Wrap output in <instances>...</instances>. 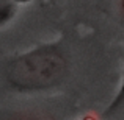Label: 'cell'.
<instances>
[{"mask_svg":"<svg viewBox=\"0 0 124 120\" xmlns=\"http://www.w3.org/2000/svg\"><path fill=\"white\" fill-rule=\"evenodd\" d=\"M69 70L64 48L44 44L16 55L5 66V81L17 92H42L60 86Z\"/></svg>","mask_w":124,"mask_h":120,"instance_id":"1","label":"cell"},{"mask_svg":"<svg viewBox=\"0 0 124 120\" xmlns=\"http://www.w3.org/2000/svg\"><path fill=\"white\" fill-rule=\"evenodd\" d=\"M123 106H124V72H123V80H121V84H119V89H118V92H116L115 98L112 100V103L107 106L105 112H104V117L113 115L118 109H121Z\"/></svg>","mask_w":124,"mask_h":120,"instance_id":"2","label":"cell"},{"mask_svg":"<svg viewBox=\"0 0 124 120\" xmlns=\"http://www.w3.org/2000/svg\"><path fill=\"white\" fill-rule=\"evenodd\" d=\"M16 14V0H0V27L8 24Z\"/></svg>","mask_w":124,"mask_h":120,"instance_id":"3","label":"cell"},{"mask_svg":"<svg viewBox=\"0 0 124 120\" xmlns=\"http://www.w3.org/2000/svg\"><path fill=\"white\" fill-rule=\"evenodd\" d=\"M119 14H121V19L124 22V0H119Z\"/></svg>","mask_w":124,"mask_h":120,"instance_id":"4","label":"cell"}]
</instances>
